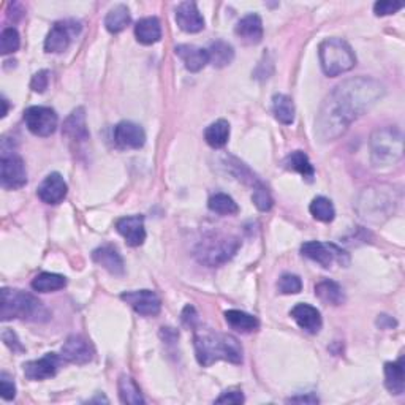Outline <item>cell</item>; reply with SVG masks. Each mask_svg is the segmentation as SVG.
<instances>
[{
    "label": "cell",
    "instance_id": "cell-1",
    "mask_svg": "<svg viewBox=\"0 0 405 405\" xmlns=\"http://www.w3.org/2000/svg\"><path fill=\"white\" fill-rule=\"evenodd\" d=\"M383 95L385 86L368 76L350 78L336 86L318 111L315 135L323 143L337 139Z\"/></svg>",
    "mask_w": 405,
    "mask_h": 405
},
{
    "label": "cell",
    "instance_id": "cell-2",
    "mask_svg": "<svg viewBox=\"0 0 405 405\" xmlns=\"http://www.w3.org/2000/svg\"><path fill=\"white\" fill-rule=\"evenodd\" d=\"M196 360L201 366H211L212 363L225 360L231 364L242 363V345L231 334H223L211 328L195 329Z\"/></svg>",
    "mask_w": 405,
    "mask_h": 405
},
{
    "label": "cell",
    "instance_id": "cell-3",
    "mask_svg": "<svg viewBox=\"0 0 405 405\" xmlns=\"http://www.w3.org/2000/svg\"><path fill=\"white\" fill-rule=\"evenodd\" d=\"M0 318L2 322H8L13 318L28 322H46L49 318V312L34 295L25 293L23 290L4 288Z\"/></svg>",
    "mask_w": 405,
    "mask_h": 405
},
{
    "label": "cell",
    "instance_id": "cell-4",
    "mask_svg": "<svg viewBox=\"0 0 405 405\" xmlns=\"http://www.w3.org/2000/svg\"><path fill=\"white\" fill-rule=\"evenodd\" d=\"M322 69L327 76H339L347 73L356 65L355 52L342 38H328L318 48Z\"/></svg>",
    "mask_w": 405,
    "mask_h": 405
},
{
    "label": "cell",
    "instance_id": "cell-5",
    "mask_svg": "<svg viewBox=\"0 0 405 405\" xmlns=\"http://www.w3.org/2000/svg\"><path fill=\"white\" fill-rule=\"evenodd\" d=\"M372 162L375 167H389L402 158L404 139L402 134L394 127H387L374 131L370 138Z\"/></svg>",
    "mask_w": 405,
    "mask_h": 405
},
{
    "label": "cell",
    "instance_id": "cell-6",
    "mask_svg": "<svg viewBox=\"0 0 405 405\" xmlns=\"http://www.w3.org/2000/svg\"><path fill=\"white\" fill-rule=\"evenodd\" d=\"M239 247H241V241L237 237L211 236L198 245L196 258L206 266H221L235 257Z\"/></svg>",
    "mask_w": 405,
    "mask_h": 405
},
{
    "label": "cell",
    "instance_id": "cell-7",
    "mask_svg": "<svg viewBox=\"0 0 405 405\" xmlns=\"http://www.w3.org/2000/svg\"><path fill=\"white\" fill-rule=\"evenodd\" d=\"M301 254L304 257L310 258V260L322 264L323 268L329 269L333 266V263L337 262L341 264H348L350 258L347 252L339 249L334 244H324L320 241H309L301 245Z\"/></svg>",
    "mask_w": 405,
    "mask_h": 405
},
{
    "label": "cell",
    "instance_id": "cell-8",
    "mask_svg": "<svg viewBox=\"0 0 405 405\" xmlns=\"http://www.w3.org/2000/svg\"><path fill=\"white\" fill-rule=\"evenodd\" d=\"M24 121L34 135L51 136L57 129L59 117L49 106H30L24 111Z\"/></svg>",
    "mask_w": 405,
    "mask_h": 405
},
{
    "label": "cell",
    "instance_id": "cell-9",
    "mask_svg": "<svg viewBox=\"0 0 405 405\" xmlns=\"http://www.w3.org/2000/svg\"><path fill=\"white\" fill-rule=\"evenodd\" d=\"M0 184L6 190L21 189L28 184V171L21 157L4 152L0 160Z\"/></svg>",
    "mask_w": 405,
    "mask_h": 405
},
{
    "label": "cell",
    "instance_id": "cell-10",
    "mask_svg": "<svg viewBox=\"0 0 405 405\" xmlns=\"http://www.w3.org/2000/svg\"><path fill=\"white\" fill-rule=\"evenodd\" d=\"M79 32H81V24L71 21V19H69V21L56 23L45 40L46 52H54V54H59V52L67 51L73 37L78 35Z\"/></svg>",
    "mask_w": 405,
    "mask_h": 405
},
{
    "label": "cell",
    "instance_id": "cell-11",
    "mask_svg": "<svg viewBox=\"0 0 405 405\" xmlns=\"http://www.w3.org/2000/svg\"><path fill=\"white\" fill-rule=\"evenodd\" d=\"M121 300L127 303L136 314L143 317H155L162 310L160 298L152 290L127 291V293L121 295Z\"/></svg>",
    "mask_w": 405,
    "mask_h": 405
},
{
    "label": "cell",
    "instance_id": "cell-12",
    "mask_svg": "<svg viewBox=\"0 0 405 405\" xmlns=\"http://www.w3.org/2000/svg\"><path fill=\"white\" fill-rule=\"evenodd\" d=\"M94 347L83 336H70L61 350L62 360L73 364H88L94 360Z\"/></svg>",
    "mask_w": 405,
    "mask_h": 405
},
{
    "label": "cell",
    "instance_id": "cell-13",
    "mask_svg": "<svg viewBox=\"0 0 405 405\" xmlns=\"http://www.w3.org/2000/svg\"><path fill=\"white\" fill-rule=\"evenodd\" d=\"M62 356L56 353H46L43 358L24 364V374L29 380H46L57 374L61 368Z\"/></svg>",
    "mask_w": 405,
    "mask_h": 405
},
{
    "label": "cell",
    "instance_id": "cell-14",
    "mask_svg": "<svg viewBox=\"0 0 405 405\" xmlns=\"http://www.w3.org/2000/svg\"><path fill=\"white\" fill-rule=\"evenodd\" d=\"M115 141L122 149H141L146 143V134L141 125L122 121L115 127Z\"/></svg>",
    "mask_w": 405,
    "mask_h": 405
},
{
    "label": "cell",
    "instance_id": "cell-15",
    "mask_svg": "<svg viewBox=\"0 0 405 405\" xmlns=\"http://www.w3.org/2000/svg\"><path fill=\"white\" fill-rule=\"evenodd\" d=\"M67 182L59 172H51L45 177V181L38 185L37 195L40 200L46 204H59L65 200L67 196Z\"/></svg>",
    "mask_w": 405,
    "mask_h": 405
},
{
    "label": "cell",
    "instance_id": "cell-16",
    "mask_svg": "<svg viewBox=\"0 0 405 405\" xmlns=\"http://www.w3.org/2000/svg\"><path fill=\"white\" fill-rule=\"evenodd\" d=\"M116 230L119 231L125 242L130 247H138L146 241V228H144V217L143 216H130L122 217L116 222Z\"/></svg>",
    "mask_w": 405,
    "mask_h": 405
},
{
    "label": "cell",
    "instance_id": "cell-17",
    "mask_svg": "<svg viewBox=\"0 0 405 405\" xmlns=\"http://www.w3.org/2000/svg\"><path fill=\"white\" fill-rule=\"evenodd\" d=\"M290 315L293 317V320L298 323V327L301 329H304L305 333L309 334H318L322 329V314L320 310L314 305L310 304H305V303H300L296 304L293 309H291Z\"/></svg>",
    "mask_w": 405,
    "mask_h": 405
},
{
    "label": "cell",
    "instance_id": "cell-18",
    "mask_svg": "<svg viewBox=\"0 0 405 405\" xmlns=\"http://www.w3.org/2000/svg\"><path fill=\"white\" fill-rule=\"evenodd\" d=\"M176 23L187 34H196L204 29V18L195 2H182L176 8Z\"/></svg>",
    "mask_w": 405,
    "mask_h": 405
},
{
    "label": "cell",
    "instance_id": "cell-19",
    "mask_svg": "<svg viewBox=\"0 0 405 405\" xmlns=\"http://www.w3.org/2000/svg\"><path fill=\"white\" fill-rule=\"evenodd\" d=\"M92 260L97 264H100L103 269H106L112 276H124L125 264L124 258L119 254V250L112 245H102V247L95 249L92 252Z\"/></svg>",
    "mask_w": 405,
    "mask_h": 405
},
{
    "label": "cell",
    "instance_id": "cell-20",
    "mask_svg": "<svg viewBox=\"0 0 405 405\" xmlns=\"http://www.w3.org/2000/svg\"><path fill=\"white\" fill-rule=\"evenodd\" d=\"M176 56L184 62L185 69L192 73L203 70L209 64L208 49L198 48L194 45H179L175 48Z\"/></svg>",
    "mask_w": 405,
    "mask_h": 405
},
{
    "label": "cell",
    "instance_id": "cell-21",
    "mask_svg": "<svg viewBox=\"0 0 405 405\" xmlns=\"http://www.w3.org/2000/svg\"><path fill=\"white\" fill-rule=\"evenodd\" d=\"M235 34L245 45H258L263 38V23L258 15H247L236 24Z\"/></svg>",
    "mask_w": 405,
    "mask_h": 405
},
{
    "label": "cell",
    "instance_id": "cell-22",
    "mask_svg": "<svg viewBox=\"0 0 405 405\" xmlns=\"http://www.w3.org/2000/svg\"><path fill=\"white\" fill-rule=\"evenodd\" d=\"M385 387L391 394L399 396L405 389V372H404V358L401 356L396 363L385 364Z\"/></svg>",
    "mask_w": 405,
    "mask_h": 405
},
{
    "label": "cell",
    "instance_id": "cell-23",
    "mask_svg": "<svg viewBox=\"0 0 405 405\" xmlns=\"http://www.w3.org/2000/svg\"><path fill=\"white\" fill-rule=\"evenodd\" d=\"M64 135L69 136L75 141H86L89 139L88 124H86L84 108H76L64 122Z\"/></svg>",
    "mask_w": 405,
    "mask_h": 405
},
{
    "label": "cell",
    "instance_id": "cell-24",
    "mask_svg": "<svg viewBox=\"0 0 405 405\" xmlns=\"http://www.w3.org/2000/svg\"><path fill=\"white\" fill-rule=\"evenodd\" d=\"M135 37L141 45H154L162 38V25L157 18H143L135 25Z\"/></svg>",
    "mask_w": 405,
    "mask_h": 405
},
{
    "label": "cell",
    "instance_id": "cell-25",
    "mask_svg": "<svg viewBox=\"0 0 405 405\" xmlns=\"http://www.w3.org/2000/svg\"><path fill=\"white\" fill-rule=\"evenodd\" d=\"M225 320L239 333H254V331L260 328V322H258L257 317L236 309L225 312Z\"/></svg>",
    "mask_w": 405,
    "mask_h": 405
},
{
    "label": "cell",
    "instance_id": "cell-26",
    "mask_svg": "<svg viewBox=\"0 0 405 405\" xmlns=\"http://www.w3.org/2000/svg\"><path fill=\"white\" fill-rule=\"evenodd\" d=\"M208 54H209V64L214 65L216 69H223L233 62L235 49L230 43L223 42V40H217V42L211 43Z\"/></svg>",
    "mask_w": 405,
    "mask_h": 405
},
{
    "label": "cell",
    "instance_id": "cell-27",
    "mask_svg": "<svg viewBox=\"0 0 405 405\" xmlns=\"http://www.w3.org/2000/svg\"><path fill=\"white\" fill-rule=\"evenodd\" d=\"M204 139L211 148L221 149L230 139V124L225 119L212 122L208 129L204 130Z\"/></svg>",
    "mask_w": 405,
    "mask_h": 405
},
{
    "label": "cell",
    "instance_id": "cell-28",
    "mask_svg": "<svg viewBox=\"0 0 405 405\" xmlns=\"http://www.w3.org/2000/svg\"><path fill=\"white\" fill-rule=\"evenodd\" d=\"M272 112L277 121L283 125H291L295 122V103L288 95L276 94L272 97Z\"/></svg>",
    "mask_w": 405,
    "mask_h": 405
},
{
    "label": "cell",
    "instance_id": "cell-29",
    "mask_svg": "<svg viewBox=\"0 0 405 405\" xmlns=\"http://www.w3.org/2000/svg\"><path fill=\"white\" fill-rule=\"evenodd\" d=\"M315 295L322 303L331 305H341L345 301V295L341 285L333 281H328V278L315 285Z\"/></svg>",
    "mask_w": 405,
    "mask_h": 405
},
{
    "label": "cell",
    "instance_id": "cell-30",
    "mask_svg": "<svg viewBox=\"0 0 405 405\" xmlns=\"http://www.w3.org/2000/svg\"><path fill=\"white\" fill-rule=\"evenodd\" d=\"M117 387H119V397H121L122 404H130V405L144 404L141 389H139L136 382L131 377L121 375Z\"/></svg>",
    "mask_w": 405,
    "mask_h": 405
},
{
    "label": "cell",
    "instance_id": "cell-31",
    "mask_svg": "<svg viewBox=\"0 0 405 405\" xmlns=\"http://www.w3.org/2000/svg\"><path fill=\"white\" fill-rule=\"evenodd\" d=\"M130 11L125 5H116L105 18V25L111 34H119L130 24Z\"/></svg>",
    "mask_w": 405,
    "mask_h": 405
},
{
    "label": "cell",
    "instance_id": "cell-32",
    "mask_svg": "<svg viewBox=\"0 0 405 405\" xmlns=\"http://www.w3.org/2000/svg\"><path fill=\"white\" fill-rule=\"evenodd\" d=\"M67 285V278L54 272H42L34 281H32V288L40 293H49V291L62 290Z\"/></svg>",
    "mask_w": 405,
    "mask_h": 405
},
{
    "label": "cell",
    "instance_id": "cell-33",
    "mask_svg": "<svg viewBox=\"0 0 405 405\" xmlns=\"http://www.w3.org/2000/svg\"><path fill=\"white\" fill-rule=\"evenodd\" d=\"M285 167H287L288 170H293L296 172H300V175L304 179H307L309 182L314 181L315 170H314V167H312L309 157L305 155L303 151L291 152V154L287 157V160H285Z\"/></svg>",
    "mask_w": 405,
    "mask_h": 405
},
{
    "label": "cell",
    "instance_id": "cell-34",
    "mask_svg": "<svg viewBox=\"0 0 405 405\" xmlns=\"http://www.w3.org/2000/svg\"><path fill=\"white\" fill-rule=\"evenodd\" d=\"M208 208L221 216H233L237 214V203L227 194H216L209 198Z\"/></svg>",
    "mask_w": 405,
    "mask_h": 405
},
{
    "label": "cell",
    "instance_id": "cell-35",
    "mask_svg": "<svg viewBox=\"0 0 405 405\" xmlns=\"http://www.w3.org/2000/svg\"><path fill=\"white\" fill-rule=\"evenodd\" d=\"M309 211H310V214L314 216V218H317V221H320V222H333L336 217L333 203L324 196L314 198L310 203Z\"/></svg>",
    "mask_w": 405,
    "mask_h": 405
},
{
    "label": "cell",
    "instance_id": "cell-36",
    "mask_svg": "<svg viewBox=\"0 0 405 405\" xmlns=\"http://www.w3.org/2000/svg\"><path fill=\"white\" fill-rule=\"evenodd\" d=\"M19 45H21V40H19V34L15 28H6L2 30V35H0V52L4 56L18 51Z\"/></svg>",
    "mask_w": 405,
    "mask_h": 405
},
{
    "label": "cell",
    "instance_id": "cell-37",
    "mask_svg": "<svg viewBox=\"0 0 405 405\" xmlns=\"http://www.w3.org/2000/svg\"><path fill=\"white\" fill-rule=\"evenodd\" d=\"M277 288L282 295H296L303 290V282L296 274H283L278 278Z\"/></svg>",
    "mask_w": 405,
    "mask_h": 405
},
{
    "label": "cell",
    "instance_id": "cell-38",
    "mask_svg": "<svg viewBox=\"0 0 405 405\" xmlns=\"http://www.w3.org/2000/svg\"><path fill=\"white\" fill-rule=\"evenodd\" d=\"M252 201H254V204L257 206L258 209L263 211V212H266L272 208V204H274V201H272V196L269 194V190L264 187L263 184H258L257 187H254V194H252Z\"/></svg>",
    "mask_w": 405,
    "mask_h": 405
},
{
    "label": "cell",
    "instance_id": "cell-39",
    "mask_svg": "<svg viewBox=\"0 0 405 405\" xmlns=\"http://www.w3.org/2000/svg\"><path fill=\"white\" fill-rule=\"evenodd\" d=\"M404 6L401 2H391V0H380L374 5V11L377 16H388L394 15L396 11H399Z\"/></svg>",
    "mask_w": 405,
    "mask_h": 405
},
{
    "label": "cell",
    "instance_id": "cell-40",
    "mask_svg": "<svg viewBox=\"0 0 405 405\" xmlns=\"http://www.w3.org/2000/svg\"><path fill=\"white\" fill-rule=\"evenodd\" d=\"M49 84V71L48 70H42L34 75L30 81V88L34 92H38V94H43V92L48 89Z\"/></svg>",
    "mask_w": 405,
    "mask_h": 405
},
{
    "label": "cell",
    "instance_id": "cell-41",
    "mask_svg": "<svg viewBox=\"0 0 405 405\" xmlns=\"http://www.w3.org/2000/svg\"><path fill=\"white\" fill-rule=\"evenodd\" d=\"M0 387H2V397L5 401H13L16 397V387H15V382L11 380V378L2 374L0 375Z\"/></svg>",
    "mask_w": 405,
    "mask_h": 405
},
{
    "label": "cell",
    "instance_id": "cell-42",
    "mask_svg": "<svg viewBox=\"0 0 405 405\" xmlns=\"http://www.w3.org/2000/svg\"><path fill=\"white\" fill-rule=\"evenodd\" d=\"M217 404H242L244 402V394L241 391H227L221 397L216 399Z\"/></svg>",
    "mask_w": 405,
    "mask_h": 405
},
{
    "label": "cell",
    "instance_id": "cell-43",
    "mask_svg": "<svg viewBox=\"0 0 405 405\" xmlns=\"http://www.w3.org/2000/svg\"><path fill=\"white\" fill-rule=\"evenodd\" d=\"M2 339H4V342H5L6 345H8V347H10L13 351H23V350H24L23 345L19 344L18 337H16L15 333H13V331L5 329L4 333H2Z\"/></svg>",
    "mask_w": 405,
    "mask_h": 405
},
{
    "label": "cell",
    "instance_id": "cell-44",
    "mask_svg": "<svg viewBox=\"0 0 405 405\" xmlns=\"http://www.w3.org/2000/svg\"><path fill=\"white\" fill-rule=\"evenodd\" d=\"M182 322H184L185 327H190V328L196 327L198 314H196V310L192 307V305H187V307L184 309V312H182Z\"/></svg>",
    "mask_w": 405,
    "mask_h": 405
},
{
    "label": "cell",
    "instance_id": "cell-45",
    "mask_svg": "<svg viewBox=\"0 0 405 405\" xmlns=\"http://www.w3.org/2000/svg\"><path fill=\"white\" fill-rule=\"evenodd\" d=\"M288 402H305V404H317L318 397L315 396H301V397H291Z\"/></svg>",
    "mask_w": 405,
    "mask_h": 405
},
{
    "label": "cell",
    "instance_id": "cell-46",
    "mask_svg": "<svg viewBox=\"0 0 405 405\" xmlns=\"http://www.w3.org/2000/svg\"><path fill=\"white\" fill-rule=\"evenodd\" d=\"M2 105H4L2 117H5V116H6V112H8V102H6V98H2Z\"/></svg>",
    "mask_w": 405,
    "mask_h": 405
}]
</instances>
